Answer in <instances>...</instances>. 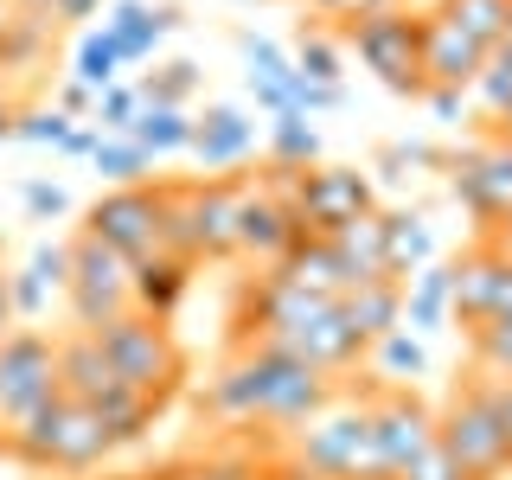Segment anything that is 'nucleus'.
<instances>
[{"label":"nucleus","instance_id":"nucleus-2","mask_svg":"<svg viewBox=\"0 0 512 480\" xmlns=\"http://www.w3.org/2000/svg\"><path fill=\"white\" fill-rule=\"evenodd\" d=\"M0 455H13L32 474H90L116 455V442H109V429H103L96 410L71 404V397H52V404L32 410L20 429L0 436Z\"/></svg>","mask_w":512,"mask_h":480},{"label":"nucleus","instance_id":"nucleus-41","mask_svg":"<svg viewBox=\"0 0 512 480\" xmlns=\"http://www.w3.org/2000/svg\"><path fill=\"white\" fill-rule=\"evenodd\" d=\"M346 103V84H314V77H288V90H282V109H295V116H327V109H340Z\"/></svg>","mask_w":512,"mask_h":480},{"label":"nucleus","instance_id":"nucleus-18","mask_svg":"<svg viewBox=\"0 0 512 480\" xmlns=\"http://www.w3.org/2000/svg\"><path fill=\"white\" fill-rule=\"evenodd\" d=\"M58 391L71 397V404H84V410H109L128 384L116 378V365L96 352L90 333H64L58 340Z\"/></svg>","mask_w":512,"mask_h":480},{"label":"nucleus","instance_id":"nucleus-12","mask_svg":"<svg viewBox=\"0 0 512 480\" xmlns=\"http://www.w3.org/2000/svg\"><path fill=\"white\" fill-rule=\"evenodd\" d=\"M84 231L103 237L116 256L141 263L160 250V186H109L103 199L84 212Z\"/></svg>","mask_w":512,"mask_h":480},{"label":"nucleus","instance_id":"nucleus-49","mask_svg":"<svg viewBox=\"0 0 512 480\" xmlns=\"http://www.w3.org/2000/svg\"><path fill=\"white\" fill-rule=\"evenodd\" d=\"M20 327V314H13V282H7V256H0V340Z\"/></svg>","mask_w":512,"mask_h":480},{"label":"nucleus","instance_id":"nucleus-33","mask_svg":"<svg viewBox=\"0 0 512 480\" xmlns=\"http://www.w3.org/2000/svg\"><path fill=\"white\" fill-rule=\"evenodd\" d=\"M71 77L84 90H109V84H122V52H116V39H109L103 26H84V39H77V52H71Z\"/></svg>","mask_w":512,"mask_h":480},{"label":"nucleus","instance_id":"nucleus-45","mask_svg":"<svg viewBox=\"0 0 512 480\" xmlns=\"http://www.w3.org/2000/svg\"><path fill=\"white\" fill-rule=\"evenodd\" d=\"M397 480H461V468L442 455V448H429V455H416V461H410V468L397 474Z\"/></svg>","mask_w":512,"mask_h":480},{"label":"nucleus","instance_id":"nucleus-4","mask_svg":"<svg viewBox=\"0 0 512 480\" xmlns=\"http://www.w3.org/2000/svg\"><path fill=\"white\" fill-rule=\"evenodd\" d=\"M436 448L461 468V480H500L512 468V448H506L500 410H493V378L487 372L468 378L448 397V410L436 416Z\"/></svg>","mask_w":512,"mask_h":480},{"label":"nucleus","instance_id":"nucleus-40","mask_svg":"<svg viewBox=\"0 0 512 480\" xmlns=\"http://www.w3.org/2000/svg\"><path fill=\"white\" fill-rule=\"evenodd\" d=\"M141 116V90L128 84H109V90H96V109H90V128L96 135H128V122Z\"/></svg>","mask_w":512,"mask_h":480},{"label":"nucleus","instance_id":"nucleus-28","mask_svg":"<svg viewBox=\"0 0 512 480\" xmlns=\"http://www.w3.org/2000/svg\"><path fill=\"white\" fill-rule=\"evenodd\" d=\"M333 244V263H340V282L359 288V282H378L384 276V212H365L359 224H346Z\"/></svg>","mask_w":512,"mask_h":480},{"label":"nucleus","instance_id":"nucleus-8","mask_svg":"<svg viewBox=\"0 0 512 480\" xmlns=\"http://www.w3.org/2000/svg\"><path fill=\"white\" fill-rule=\"evenodd\" d=\"M58 391V340L39 327H13L0 340V436L20 429L32 410H45Z\"/></svg>","mask_w":512,"mask_h":480},{"label":"nucleus","instance_id":"nucleus-32","mask_svg":"<svg viewBox=\"0 0 512 480\" xmlns=\"http://www.w3.org/2000/svg\"><path fill=\"white\" fill-rule=\"evenodd\" d=\"M237 58H244V84L250 90H282L288 77H295V58L282 52L276 39H269V32H237Z\"/></svg>","mask_w":512,"mask_h":480},{"label":"nucleus","instance_id":"nucleus-47","mask_svg":"<svg viewBox=\"0 0 512 480\" xmlns=\"http://www.w3.org/2000/svg\"><path fill=\"white\" fill-rule=\"evenodd\" d=\"M423 103L436 109V122H455L468 109V90H423Z\"/></svg>","mask_w":512,"mask_h":480},{"label":"nucleus","instance_id":"nucleus-43","mask_svg":"<svg viewBox=\"0 0 512 480\" xmlns=\"http://www.w3.org/2000/svg\"><path fill=\"white\" fill-rule=\"evenodd\" d=\"M20 199H26V212L39 218V224H45V218H64V212H71V192H64L58 180H26V186H20Z\"/></svg>","mask_w":512,"mask_h":480},{"label":"nucleus","instance_id":"nucleus-51","mask_svg":"<svg viewBox=\"0 0 512 480\" xmlns=\"http://www.w3.org/2000/svg\"><path fill=\"white\" fill-rule=\"evenodd\" d=\"M103 7H109V0H58V26L64 20H96Z\"/></svg>","mask_w":512,"mask_h":480},{"label":"nucleus","instance_id":"nucleus-44","mask_svg":"<svg viewBox=\"0 0 512 480\" xmlns=\"http://www.w3.org/2000/svg\"><path fill=\"white\" fill-rule=\"evenodd\" d=\"M52 109H58V116H71V122H90V109H96V90H84L77 77H64V84L52 90Z\"/></svg>","mask_w":512,"mask_h":480},{"label":"nucleus","instance_id":"nucleus-16","mask_svg":"<svg viewBox=\"0 0 512 480\" xmlns=\"http://www.w3.org/2000/svg\"><path fill=\"white\" fill-rule=\"evenodd\" d=\"M269 346H282V352H295V359H308L314 372H352V365L365 359V340L346 327V314H340V301H327L314 320H301L295 333H282V340H269Z\"/></svg>","mask_w":512,"mask_h":480},{"label":"nucleus","instance_id":"nucleus-53","mask_svg":"<svg viewBox=\"0 0 512 480\" xmlns=\"http://www.w3.org/2000/svg\"><path fill=\"white\" fill-rule=\"evenodd\" d=\"M7 7L13 13H52V20H58V0H7Z\"/></svg>","mask_w":512,"mask_h":480},{"label":"nucleus","instance_id":"nucleus-7","mask_svg":"<svg viewBox=\"0 0 512 480\" xmlns=\"http://www.w3.org/2000/svg\"><path fill=\"white\" fill-rule=\"evenodd\" d=\"M64 250H71L64 314H71L77 333H96V327H109L116 314L135 308V301H128V276H135V263H128V256H116L103 237H90V231H77Z\"/></svg>","mask_w":512,"mask_h":480},{"label":"nucleus","instance_id":"nucleus-20","mask_svg":"<svg viewBox=\"0 0 512 480\" xmlns=\"http://www.w3.org/2000/svg\"><path fill=\"white\" fill-rule=\"evenodd\" d=\"M186 154L199 160L205 173H231L256 154V122L237 103H212L205 116H192V148Z\"/></svg>","mask_w":512,"mask_h":480},{"label":"nucleus","instance_id":"nucleus-25","mask_svg":"<svg viewBox=\"0 0 512 480\" xmlns=\"http://www.w3.org/2000/svg\"><path fill=\"white\" fill-rule=\"evenodd\" d=\"M340 314H346V327L359 333L365 346H372V340H384L391 327H404V282L378 276V282L346 288V295H340Z\"/></svg>","mask_w":512,"mask_h":480},{"label":"nucleus","instance_id":"nucleus-38","mask_svg":"<svg viewBox=\"0 0 512 480\" xmlns=\"http://www.w3.org/2000/svg\"><path fill=\"white\" fill-rule=\"evenodd\" d=\"M295 71L301 77H314V84H340L346 77V45L340 39H327L320 26H301V39H295Z\"/></svg>","mask_w":512,"mask_h":480},{"label":"nucleus","instance_id":"nucleus-54","mask_svg":"<svg viewBox=\"0 0 512 480\" xmlns=\"http://www.w3.org/2000/svg\"><path fill=\"white\" fill-rule=\"evenodd\" d=\"M480 237H493V244H500V250H512V212H506L500 224H493V231H480Z\"/></svg>","mask_w":512,"mask_h":480},{"label":"nucleus","instance_id":"nucleus-52","mask_svg":"<svg viewBox=\"0 0 512 480\" xmlns=\"http://www.w3.org/2000/svg\"><path fill=\"white\" fill-rule=\"evenodd\" d=\"M13 122H20V103H13V90L0 84V141H13Z\"/></svg>","mask_w":512,"mask_h":480},{"label":"nucleus","instance_id":"nucleus-15","mask_svg":"<svg viewBox=\"0 0 512 480\" xmlns=\"http://www.w3.org/2000/svg\"><path fill=\"white\" fill-rule=\"evenodd\" d=\"M237 186L244 180H186V218H192V256L231 263L237 256Z\"/></svg>","mask_w":512,"mask_h":480},{"label":"nucleus","instance_id":"nucleus-5","mask_svg":"<svg viewBox=\"0 0 512 480\" xmlns=\"http://www.w3.org/2000/svg\"><path fill=\"white\" fill-rule=\"evenodd\" d=\"M288 436H295L288 461H301L320 480H384L378 455H372V416H365V404H340L333 397L327 410L308 416L301 429H288Z\"/></svg>","mask_w":512,"mask_h":480},{"label":"nucleus","instance_id":"nucleus-59","mask_svg":"<svg viewBox=\"0 0 512 480\" xmlns=\"http://www.w3.org/2000/svg\"><path fill=\"white\" fill-rule=\"evenodd\" d=\"M250 480H276V474H250Z\"/></svg>","mask_w":512,"mask_h":480},{"label":"nucleus","instance_id":"nucleus-21","mask_svg":"<svg viewBox=\"0 0 512 480\" xmlns=\"http://www.w3.org/2000/svg\"><path fill=\"white\" fill-rule=\"evenodd\" d=\"M52 52H58V20L52 13H13L0 26V84H32V77L52 71Z\"/></svg>","mask_w":512,"mask_h":480},{"label":"nucleus","instance_id":"nucleus-14","mask_svg":"<svg viewBox=\"0 0 512 480\" xmlns=\"http://www.w3.org/2000/svg\"><path fill=\"white\" fill-rule=\"evenodd\" d=\"M301 237H308V231L295 224L288 199H276V192H263V186H237V256L276 269Z\"/></svg>","mask_w":512,"mask_h":480},{"label":"nucleus","instance_id":"nucleus-31","mask_svg":"<svg viewBox=\"0 0 512 480\" xmlns=\"http://www.w3.org/2000/svg\"><path fill=\"white\" fill-rule=\"evenodd\" d=\"M269 160L276 167H320V128L314 116H295V109H282V116H269Z\"/></svg>","mask_w":512,"mask_h":480},{"label":"nucleus","instance_id":"nucleus-3","mask_svg":"<svg viewBox=\"0 0 512 480\" xmlns=\"http://www.w3.org/2000/svg\"><path fill=\"white\" fill-rule=\"evenodd\" d=\"M90 340H96V352H103L109 365H116V378L128 384V391L148 397L154 410H167V397L180 391V378H186V352L167 333V320L128 308V314L109 320V327H96Z\"/></svg>","mask_w":512,"mask_h":480},{"label":"nucleus","instance_id":"nucleus-39","mask_svg":"<svg viewBox=\"0 0 512 480\" xmlns=\"http://www.w3.org/2000/svg\"><path fill=\"white\" fill-rule=\"evenodd\" d=\"M474 365L487 378H512V295L487 327H474Z\"/></svg>","mask_w":512,"mask_h":480},{"label":"nucleus","instance_id":"nucleus-9","mask_svg":"<svg viewBox=\"0 0 512 480\" xmlns=\"http://www.w3.org/2000/svg\"><path fill=\"white\" fill-rule=\"evenodd\" d=\"M288 212L308 237H340L346 224H359L365 212H378V192L359 167H301Z\"/></svg>","mask_w":512,"mask_h":480},{"label":"nucleus","instance_id":"nucleus-22","mask_svg":"<svg viewBox=\"0 0 512 480\" xmlns=\"http://www.w3.org/2000/svg\"><path fill=\"white\" fill-rule=\"evenodd\" d=\"M7 282H13V314L39 320L52 308V295H64V282H71V250L64 244H32L26 263L7 269Z\"/></svg>","mask_w":512,"mask_h":480},{"label":"nucleus","instance_id":"nucleus-11","mask_svg":"<svg viewBox=\"0 0 512 480\" xmlns=\"http://www.w3.org/2000/svg\"><path fill=\"white\" fill-rule=\"evenodd\" d=\"M365 416H372V455H378L384 480H397L416 455L436 448V410L416 404L404 384H384L372 404H365Z\"/></svg>","mask_w":512,"mask_h":480},{"label":"nucleus","instance_id":"nucleus-10","mask_svg":"<svg viewBox=\"0 0 512 480\" xmlns=\"http://www.w3.org/2000/svg\"><path fill=\"white\" fill-rule=\"evenodd\" d=\"M448 192H455V205H468L480 218V231H493L506 212H512V141L506 135H487L474 141V148L448 154Z\"/></svg>","mask_w":512,"mask_h":480},{"label":"nucleus","instance_id":"nucleus-36","mask_svg":"<svg viewBox=\"0 0 512 480\" xmlns=\"http://www.w3.org/2000/svg\"><path fill=\"white\" fill-rule=\"evenodd\" d=\"M199 84H205V71L192 58H167V64H154L148 77H141V103H167V109H186L192 96H199Z\"/></svg>","mask_w":512,"mask_h":480},{"label":"nucleus","instance_id":"nucleus-58","mask_svg":"<svg viewBox=\"0 0 512 480\" xmlns=\"http://www.w3.org/2000/svg\"><path fill=\"white\" fill-rule=\"evenodd\" d=\"M7 20H13V7H7V0H0V26H7Z\"/></svg>","mask_w":512,"mask_h":480},{"label":"nucleus","instance_id":"nucleus-46","mask_svg":"<svg viewBox=\"0 0 512 480\" xmlns=\"http://www.w3.org/2000/svg\"><path fill=\"white\" fill-rule=\"evenodd\" d=\"M250 474L256 468H250L244 455H224V461H199L192 474H173V480H250Z\"/></svg>","mask_w":512,"mask_h":480},{"label":"nucleus","instance_id":"nucleus-24","mask_svg":"<svg viewBox=\"0 0 512 480\" xmlns=\"http://www.w3.org/2000/svg\"><path fill=\"white\" fill-rule=\"evenodd\" d=\"M186 288H192V263L154 250V256H141L135 276H128V301H135L141 314H154V320H173V308L186 301Z\"/></svg>","mask_w":512,"mask_h":480},{"label":"nucleus","instance_id":"nucleus-1","mask_svg":"<svg viewBox=\"0 0 512 480\" xmlns=\"http://www.w3.org/2000/svg\"><path fill=\"white\" fill-rule=\"evenodd\" d=\"M333 404V378L314 372L308 359L256 340L244 346L224 372L199 391V410L218 423H276V429H301L308 416Z\"/></svg>","mask_w":512,"mask_h":480},{"label":"nucleus","instance_id":"nucleus-55","mask_svg":"<svg viewBox=\"0 0 512 480\" xmlns=\"http://www.w3.org/2000/svg\"><path fill=\"white\" fill-rule=\"evenodd\" d=\"M314 13H346V0H308Z\"/></svg>","mask_w":512,"mask_h":480},{"label":"nucleus","instance_id":"nucleus-19","mask_svg":"<svg viewBox=\"0 0 512 480\" xmlns=\"http://www.w3.org/2000/svg\"><path fill=\"white\" fill-rule=\"evenodd\" d=\"M480 64H487V45H474L442 13H423V84L429 90H468L480 77Z\"/></svg>","mask_w":512,"mask_h":480},{"label":"nucleus","instance_id":"nucleus-37","mask_svg":"<svg viewBox=\"0 0 512 480\" xmlns=\"http://www.w3.org/2000/svg\"><path fill=\"white\" fill-rule=\"evenodd\" d=\"M90 167L103 173L109 186H148V173H154V160L135 148L128 135H96V154H90Z\"/></svg>","mask_w":512,"mask_h":480},{"label":"nucleus","instance_id":"nucleus-6","mask_svg":"<svg viewBox=\"0 0 512 480\" xmlns=\"http://www.w3.org/2000/svg\"><path fill=\"white\" fill-rule=\"evenodd\" d=\"M346 45L359 52V64L384 90H397V96H423L429 90L423 84V13L404 7V0L346 20Z\"/></svg>","mask_w":512,"mask_h":480},{"label":"nucleus","instance_id":"nucleus-30","mask_svg":"<svg viewBox=\"0 0 512 480\" xmlns=\"http://www.w3.org/2000/svg\"><path fill=\"white\" fill-rule=\"evenodd\" d=\"M442 20L448 26H461L474 45H500V39H512V0H442Z\"/></svg>","mask_w":512,"mask_h":480},{"label":"nucleus","instance_id":"nucleus-34","mask_svg":"<svg viewBox=\"0 0 512 480\" xmlns=\"http://www.w3.org/2000/svg\"><path fill=\"white\" fill-rule=\"evenodd\" d=\"M365 352H372V365H378L384 384H404V378H423V372H429V346L416 340L410 327H391L384 340H372Z\"/></svg>","mask_w":512,"mask_h":480},{"label":"nucleus","instance_id":"nucleus-42","mask_svg":"<svg viewBox=\"0 0 512 480\" xmlns=\"http://www.w3.org/2000/svg\"><path fill=\"white\" fill-rule=\"evenodd\" d=\"M71 116H58L52 103L39 109H20V122H13V141H32V148H64V135H71Z\"/></svg>","mask_w":512,"mask_h":480},{"label":"nucleus","instance_id":"nucleus-35","mask_svg":"<svg viewBox=\"0 0 512 480\" xmlns=\"http://www.w3.org/2000/svg\"><path fill=\"white\" fill-rule=\"evenodd\" d=\"M468 96L480 103L487 122H506V109H512V39H500L487 52V64H480V77L468 84Z\"/></svg>","mask_w":512,"mask_h":480},{"label":"nucleus","instance_id":"nucleus-29","mask_svg":"<svg viewBox=\"0 0 512 480\" xmlns=\"http://www.w3.org/2000/svg\"><path fill=\"white\" fill-rule=\"evenodd\" d=\"M128 141H135L148 160L186 154L192 148V109H167V103H141V116L128 122Z\"/></svg>","mask_w":512,"mask_h":480},{"label":"nucleus","instance_id":"nucleus-26","mask_svg":"<svg viewBox=\"0 0 512 480\" xmlns=\"http://www.w3.org/2000/svg\"><path fill=\"white\" fill-rule=\"evenodd\" d=\"M423 263H436V231L423 212H384V276L410 282Z\"/></svg>","mask_w":512,"mask_h":480},{"label":"nucleus","instance_id":"nucleus-57","mask_svg":"<svg viewBox=\"0 0 512 480\" xmlns=\"http://www.w3.org/2000/svg\"><path fill=\"white\" fill-rule=\"evenodd\" d=\"M231 7H269V0H231Z\"/></svg>","mask_w":512,"mask_h":480},{"label":"nucleus","instance_id":"nucleus-13","mask_svg":"<svg viewBox=\"0 0 512 480\" xmlns=\"http://www.w3.org/2000/svg\"><path fill=\"white\" fill-rule=\"evenodd\" d=\"M506 295H512V250H500L493 237H480L474 250L455 256V301H448V314L468 333L487 327V320L506 308Z\"/></svg>","mask_w":512,"mask_h":480},{"label":"nucleus","instance_id":"nucleus-48","mask_svg":"<svg viewBox=\"0 0 512 480\" xmlns=\"http://www.w3.org/2000/svg\"><path fill=\"white\" fill-rule=\"evenodd\" d=\"M58 154H71V160H90V154H96V128H90V122H77L71 135H64V148H58Z\"/></svg>","mask_w":512,"mask_h":480},{"label":"nucleus","instance_id":"nucleus-17","mask_svg":"<svg viewBox=\"0 0 512 480\" xmlns=\"http://www.w3.org/2000/svg\"><path fill=\"white\" fill-rule=\"evenodd\" d=\"M186 26V7H148V0H109L103 7V32L116 39V52H122V71L128 64H148L160 52V39L167 32H180Z\"/></svg>","mask_w":512,"mask_h":480},{"label":"nucleus","instance_id":"nucleus-23","mask_svg":"<svg viewBox=\"0 0 512 480\" xmlns=\"http://www.w3.org/2000/svg\"><path fill=\"white\" fill-rule=\"evenodd\" d=\"M448 301H455V263H423L416 276L404 282V327L416 333V340H429V333H442L448 320Z\"/></svg>","mask_w":512,"mask_h":480},{"label":"nucleus","instance_id":"nucleus-27","mask_svg":"<svg viewBox=\"0 0 512 480\" xmlns=\"http://www.w3.org/2000/svg\"><path fill=\"white\" fill-rule=\"evenodd\" d=\"M269 276H282L288 288H301V295H320V301H340L346 282H340V263H333V244L327 237H301L295 250L282 256Z\"/></svg>","mask_w":512,"mask_h":480},{"label":"nucleus","instance_id":"nucleus-50","mask_svg":"<svg viewBox=\"0 0 512 480\" xmlns=\"http://www.w3.org/2000/svg\"><path fill=\"white\" fill-rule=\"evenodd\" d=\"M493 410H500V429H506V448H512V378H493Z\"/></svg>","mask_w":512,"mask_h":480},{"label":"nucleus","instance_id":"nucleus-56","mask_svg":"<svg viewBox=\"0 0 512 480\" xmlns=\"http://www.w3.org/2000/svg\"><path fill=\"white\" fill-rule=\"evenodd\" d=\"M500 135H506V141H512V109H506V122H500Z\"/></svg>","mask_w":512,"mask_h":480}]
</instances>
